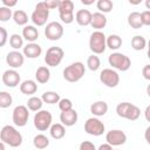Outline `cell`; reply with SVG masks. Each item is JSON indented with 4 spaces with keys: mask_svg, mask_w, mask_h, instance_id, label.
Returning <instances> with one entry per match:
<instances>
[{
    "mask_svg": "<svg viewBox=\"0 0 150 150\" xmlns=\"http://www.w3.org/2000/svg\"><path fill=\"white\" fill-rule=\"evenodd\" d=\"M0 139L5 144L12 146V148H18L22 144V135L20 131H18L12 125H4L1 131H0Z\"/></svg>",
    "mask_w": 150,
    "mask_h": 150,
    "instance_id": "obj_1",
    "label": "cell"
},
{
    "mask_svg": "<svg viewBox=\"0 0 150 150\" xmlns=\"http://www.w3.org/2000/svg\"><path fill=\"white\" fill-rule=\"evenodd\" d=\"M84 73H86V67L82 62L77 61V62H74L69 66H67L64 69H63V79L68 82H77L80 81L83 76H84Z\"/></svg>",
    "mask_w": 150,
    "mask_h": 150,
    "instance_id": "obj_2",
    "label": "cell"
},
{
    "mask_svg": "<svg viewBox=\"0 0 150 150\" xmlns=\"http://www.w3.org/2000/svg\"><path fill=\"white\" fill-rule=\"evenodd\" d=\"M89 48L95 55L103 54L107 48V38L103 32L95 30L89 38Z\"/></svg>",
    "mask_w": 150,
    "mask_h": 150,
    "instance_id": "obj_3",
    "label": "cell"
},
{
    "mask_svg": "<svg viewBox=\"0 0 150 150\" xmlns=\"http://www.w3.org/2000/svg\"><path fill=\"white\" fill-rule=\"evenodd\" d=\"M48 16H49V8H48L46 1H40V2L36 4L35 9L32 13L30 20L35 26L40 27V26L46 25Z\"/></svg>",
    "mask_w": 150,
    "mask_h": 150,
    "instance_id": "obj_4",
    "label": "cell"
},
{
    "mask_svg": "<svg viewBox=\"0 0 150 150\" xmlns=\"http://www.w3.org/2000/svg\"><path fill=\"white\" fill-rule=\"evenodd\" d=\"M108 62L114 69H117L121 71H127L131 66V61H130L129 56H127L122 53H117V52L111 53L109 55Z\"/></svg>",
    "mask_w": 150,
    "mask_h": 150,
    "instance_id": "obj_5",
    "label": "cell"
},
{
    "mask_svg": "<svg viewBox=\"0 0 150 150\" xmlns=\"http://www.w3.org/2000/svg\"><path fill=\"white\" fill-rule=\"evenodd\" d=\"M53 122V116L48 110H40L34 115V127L39 131H46L47 129H50Z\"/></svg>",
    "mask_w": 150,
    "mask_h": 150,
    "instance_id": "obj_6",
    "label": "cell"
},
{
    "mask_svg": "<svg viewBox=\"0 0 150 150\" xmlns=\"http://www.w3.org/2000/svg\"><path fill=\"white\" fill-rule=\"evenodd\" d=\"M59 15L63 23L69 25L74 21V2L71 0H62L59 5Z\"/></svg>",
    "mask_w": 150,
    "mask_h": 150,
    "instance_id": "obj_7",
    "label": "cell"
},
{
    "mask_svg": "<svg viewBox=\"0 0 150 150\" xmlns=\"http://www.w3.org/2000/svg\"><path fill=\"white\" fill-rule=\"evenodd\" d=\"M63 56H64L63 49L61 47L53 46V47L47 49L46 56H45V62L49 67H56V66H59L61 63Z\"/></svg>",
    "mask_w": 150,
    "mask_h": 150,
    "instance_id": "obj_8",
    "label": "cell"
},
{
    "mask_svg": "<svg viewBox=\"0 0 150 150\" xmlns=\"http://www.w3.org/2000/svg\"><path fill=\"white\" fill-rule=\"evenodd\" d=\"M100 81L108 88H115L120 83V75L111 68H105L100 73Z\"/></svg>",
    "mask_w": 150,
    "mask_h": 150,
    "instance_id": "obj_9",
    "label": "cell"
},
{
    "mask_svg": "<svg viewBox=\"0 0 150 150\" xmlns=\"http://www.w3.org/2000/svg\"><path fill=\"white\" fill-rule=\"evenodd\" d=\"M105 127L102 121L97 117H90L84 122V131L91 136H101L103 135Z\"/></svg>",
    "mask_w": 150,
    "mask_h": 150,
    "instance_id": "obj_10",
    "label": "cell"
},
{
    "mask_svg": "<svg viewBox=\"0 0 150 150\" xmlns=\"http://www.w3.org/2000/svg\"><path fill=\"white\" fill-rule=\"evenodd\" d=\"M45 35L50 41H57L63 35V26L57 21H52L47 23L45 28Z\"/></svg>",
    "mask_w": 150,
    "mask_h": 150,
    "instance_id": "obj_11",
    "label": "cell"
},
{
    "mask_svg": "<svg viewBox=\"0 0 150 150\" xmlns=\"http://www.w3.org/2000/svg\"><path fill=\"white\" fill-rule=\"evenodd\" d=\"M28 118H29V112L26 105H16L14 108L12 120L16 127H25L28 122Z\"/></svg>",
    "mask_w": 150,
    "mask_h": 150,
    "instance_id": "obj_12",
    "label": "cell"
},
{
    "mask_svg": "<svg viewBox=\"0 0 150 150\" xmlns=\"http://www.w3.org/2000/svg\"><path fill=\"white\" fill-rule=\"evenodd\" d=\"M105 141L108 144H110L111 146H118V145H123L127 142V135L124 134V131L118 130V129H114L107 132L105 135Z\"/></svg>",
    "mask_w": 150,
    "mask_h": 150,
    "instance_id": "obj_13",
    "label": "cell"
},
{
    "mask_svg": "<svg viewBox=\"0 0 150 150\" xmlns=\"http://www.w3.org/2000/svg\"><path fill=\"white\" fill-rule=\"evenodd\" d=\"M20 81H21L20 74L15 69H7L2 74V82H4V84L6 87L15 88L16 86L21 84Z\"/></svg>",
    "mask_w": 150,
    "mask_h": 150,
    "instance_id": "obj_14",
    "label": "cell"
},
{
    "mask_svg": "<svg viewBox=\"0 0 150 150\" xmlns=\"http://www.w3.org/2000/svg\"><path fill=\"white\" fill-rule=\"evenodd\" d=\"M6 62L13 69L20 68L25 62V55H23V53H20L18 50H12V52H9L7 54Z\"/></svg>",
    "mask_w": 150,
    "mask_h": 150,
    "instance_id": "obj_15",
    "label": "cell"
},
{
    "mask_svg": "<svg viewBox=\"0 0 150 150\" xmlns=\"http://www.w3.org/2000/svg\"><path fill=\"white\" fill-rule=\"evenodd\" d=\"M77 112L75 109H71L69 111H62L60 114V121L64 127H73L77 122Z\"/></svg>",
    "mask_w": 150,
    "mask_h": 150,
    "instance_id": "obj_16",
    "label": "cell"
},
{
    "mask_svg": "<svg viewBox=\"0 0 150 150\" xmlns=\"http://www.w3.org/2000/svg\"><path fill=\"white\" fill-rule=\"evenodd\" d=\"M42 53V48L40 45L32 42V43H27L23 47V55L28 59H36L41 55Z\"/></svg>",
    "mask_w": 150,
    "mask_h": 150,
    "instance_id": "obj_17",
    "label": "cell"
},
{
    "mask_svg": "<svg viewBox=\"0 0 150 150\" xmlns=\"http://www.w3.org/2000/svg\"><path fill=\"white\" fill-rule=\"evenodd\" d=\"M22 38L25 40L28 41V43H32V42H35L39 38V30L35 26L33 25H27L23 27L22 29Z\"/></svg>",
    "mask_w": 150,
    "mask_h": 150,
    "instance_id": "obj_18",
    "label": "cell"
},
{
    "mask_svg": "<svg viewBox=\"0 0 150 150\" xmlns=\"http://www.w3.org/2000/svg\"><path fill=\"white\" fill-rule=\"evenodd\" d=\"M93 14L88 9H80L76 12L75 20L80 26H89L91 23Z\"/></svg>",
    "mask_w": 150,
    "mask_h": 150,
    "instance_id": "obj_19",
    "label": "cell"
},
{
    "mask_svg": "<svg viewBox=\"0 0 150 150\" xmlns=\"http://www.w3.org/2000/svg\"><path fill=\"white\" fill-rule=\"evenodd\" d=\"M107 111H108V104L104 101H96L90 105V112L96 117L104 116Z\"/></svg>",
    "mask_w": 150,
    "mask_h": 150,
    "instance_id": "obj_20",
    "label": "cell"
},
{
    "mask_svg": "<svg viewBox=\"0 0 150 150\" xmlns=\"http://www.w3.org/2000/svg\"><path fill=\"white\" fill-rule=\"evenodd\" d=\"M107 25V18L103 13H100V12H96L93 14V18H91V23L90 26L96 29V30H100L102 28H104Z\"/></svg>",
    "mask_w": 150,
    "mask_h": 150,
    "instance_id": "obj_21",
    "label": "cell"
},
{
    "mask_svg": "<svg viewBox=\"0 0 150 150\" xmlns=\"http://www.w3.org/2000/svg\"><path fill=\"white\" fill-rule=\"evenodd\" d=\"M35 79L39 83L43 84V83H47L50 79V70L48 67H45V66H41L36 69L35 71Z\"/></svg>",
    "mask_w": 150,
    "mask_h": 150,
    "instance_id": "obj_22",
    "label": "cell"
},
{
    "mask_svg": "<svg viewBox=\"0 0 150 150\" xmlns=\"http://www.w3.org/2000/svg\"><path fill=\"white\" fill-rule=\"evenodd\" d=\"M38 90V84L33 80H25L20 84V91L25 95H33Z\"/></svg>",
    "mask_w": 150,
    "mask_h": 150,
    "instance_id": "obj_23",
    "label": "cell"
},
{
    "mask_svg": "<svg viewBox=\"0 0 150 150\" xmlns=\"http://www.w3.org/2000/svg\"><path fill=\"white\" fill-rule=\"evenodd\" d=\"M128 23L131 28L134 29H139L143 27V21H142V15L138 12H131L128 15Z\"/></svg>",
    "mask_w": 150,
    "mask_h": 150,
    "instance_id": "obj_24",
    "label": "cell"
},
{
    "mask_svg": "<svg viewBox=\"0 0 150 150\" xmlns=\"http://www.w3.org/2000/svg\"><path fill=\"white\" fill-rule=\"evenodd\" d=\"M49 134L54 139H61L66 135V128H64V125L62 123L52 124V127L49 129Z\"/></svg>",
    "mask_w": 150,
    "mask_h": 150,
    "instance_id": "obj_25",
    "label": "cell"
},
{
    "mask_svg": "<svg viewBox=\"0 0 150 150\" xmlns=\"http://www.w3.org/2000/svg\"><path fill=\"white\" fill-rule=\"evenodd\" d=\"M122 46V38L117 34H110L107 38V47L111 50H117Z\"/></svg>",
    "mask_w": 150,
    "mask_h": 150,
    "instance_id": "obj_26",
    "label": "cell"
},
{
    "mask_svg": "<svg viewBox=\"0 0 150 150\" xmlns=\"http://www.w3.org/2000/svg\"><path fill=\"white\" fill-rule=\"evenodd\" d=\"M33 144H34V146H35L36 149L43 150V149H46V148L49 145V139H48V137H47L46 135L39 134V135H36V136L33 138Z\"/></svg>",
    "mask_w": 150,
    "mask_h": 150,
    "instance_id": "obj_27",
    "label": "cell"
},
{
    "mask_svg": "<svg viewBox=\"0 0 150 150\" xmlns=\"http://www.w3.org/2000/svg\"><path fill=\"white\" fill-rule=\"evenodd\" d=\"M13 20L16 25L19 26H27V22H28V15L25 11L22 9H18L13 13Z\"/></svg>",
    "mask_w": 150,
    "mask_h": 150,
    "instance_id": "obj_28",
    "label": "cell"
},
{
    "mask_svg": "<svg viewBox=\"0 0 150 150\" xmlns=\"http://www.w3.org/2000/svg\"><path fill=\"white\" fill-rule=\"evenodd\" d=\"M43 103H47V104H55V103H59L60 102V95L56 93V91H45L41 96Z\"/></svg>",
    "mask_w": 150,
    "mask_h": 150,
    "instance_id": "obj_29",
    "label": "cell"
},
{
    "mask_svg": "<svg viewBox=\"0 0 150 150\" xmlns=\"http://www.w3.org/2000/svg\"><path fill=\"white\" fill-rule=\"evenodd\" d=\"M42 104H43L42 98L41 97H36V96H32L27 101V108L30 111H40L41 108H42Z\"/></svg>",
    "mask_w": 150,
    "mask_h": 150,
    "instance_id": "obj_30",
    "label": "cell"
},
{
    "mask_svg": "<svg viewBox=\"0 0 150 150\" xmlns=\"http://www.w3.org/2000/svg\"><path fill=\"white\" fill-rule=\"evenodd\" d=\"M131 47L135 50H143L146 47V40L142 35H135L131 39Z\"/></svg>",
    "mask_w": 150,
    "mask_h": 150,
    "instance_id": "obj_31",
    "label": "cell"
},
{
    "mask_svg": "<svg viewBox=\"0 0 150 150\" xmlns=\"http://www.w3.org/2000/svg\"><path fill=\"white\" fill-rule=\"evenodd\" d=\"M96 7L97 9L100 11V13H109L112 7H114V4L111 0H98L96 2Z\"/></svg>",
    "mask_w": 150,
    "mask_h": 150,
    "instance_id": "obj_32",
    "label": "cell"
},
{
    "mask_svg": "<svg viewBox=\"0 0 150 150\" xmlns=\"http://www.w3.org/2000/svg\"><path fill=\"white\" fill-rule=\"evenodd\" d=\"M9 46L16 50V49H20L23 47V38L19 34H12L9 36Z\"/></svg>",
    "mask_w": 150,
    "mask_h": 150,
    "instance_id": "obj_33",
    "label": "cell"
},
{
    "mask_svg": "<svg viewBox=\"0 0 150 150\" xmlns=\"http://www.w3.org/2000/svg\"><path fill=\"white\" fill-rule=\"evenodd\" d=\"M87 66H88V68H89L91 71H96V70L100 68V66H101V60H100V57H98L97 55H95V54L88 56V59H87Z\"/></svg>",
    "mask_w": 150,
    "mask_h": 150,
    "instance_id": "obj_34",
    "label": "cell"
},
{
    "mask_svg": "<svg viewBox=\"0 0 150 150\" xmlns=\"http://www.w3.org/2000/svg\"><path fill=\"white\" fill-rule=\"evenodd\" d=\"M12 103H13L12 95L7 91H1L0 93V108H2V109L8 108L12 105Z\"/></svg>",
    "mask_w": 150,
    "mask_h": 150,
    "instance_id": "obj_35",
    "label": "cell"
},
{
    "mask_svg": "<svg viewBox=\"0 0 150 150\" xmlns=\"http://www.w3.org/2000/svg\"><path fill=\"white\" fill-rule=\"evenodd\" d=\"M139 115H141V109H139L137 105H135V104L131 103V105H130V108H129V110H128V114H127V116H125V120L136 121V120L139 117Z\"/></svg>",
    "mask_w": 150,
    "mask_h": 150,
    "instance_id": "obj_36",
    "label": "cell"
},
{
    "mask_svg": "<svg viewBox=\"0 0 150 150\" xmlns=\"http://www.w3.org/2000/svg\"><path fill=\"white\" fill-rule=\"evenodd\" d=\"M130 105H131V103H129V102H121V103H118L117 107H116V114H117L120 117L125 118Z\"/></svg>",
    "mask_w": 150,
    "mask_h": 150,
    "instance_id": "obj_37",
    "label": "cell"
},
{
    "mask_svg": "<svg viewBox=\"0 0 150 150\" xmlns=\"http://www.w3.org/2000/svg\"><path fill=\"white\" fill-rule=\"evenodd\" d=\"M13 16V13H12V9L8 8V7H0V21L1 22H6L8 21Z\"/></svg>",
    "mask_w": 150,
    "mask_h": 150,
    "instance_id": "obj_38",
    "label": "cell"
},
{
    "mask_svg": "<svg viewBox=\"0 0 150 150\" xmlns=\"http://www.w3.org/2000/svg\"><path fill=\"white\" fill-rule=\"evenodd\" d=\"M59 108L62 111H69L73 109V103L69 98H61L60 102H59Z\"/></svg>",
    "mask_w": 150,
    "mask_h": 150,
    "instance_id": "obj_39",
    "label": "cell"
},
{
    "mask_svg": "<svg viewBox=\"0 0 150 150\" xmlns=\"http://www.w3.org/2000/svg\"><path fill=\"white\" fill-rule=\"evenodd\" d=\"M79 150H97L94 145V143H91L90 141H83L80 146H79Z\"/></svg>",
    "mask_w": 150,
    "mask_h": 150,
    "instance_id": "obj_40",
    "label": "cell"
},
{
    "mask_svg": "<svg viewBox=\"0 0 150 150\" xmlns=\"http://www.w3.org/2000/svg\"><path fill=\"white\" fill-rule=\"evenodd\" d=\"M7 30L4 27H0V47H4L7 42Z\"/></svg>",
    "mask_w": 150,
    "mask_h": 150,
    "instance_id": "obj_41",
    "label": "cell"
},
{
    "mask_svg": "<svg viewBox=\"0 0 150 150\" xmlns=\"http://www.w3.org/2000/svg\"><path fill=\"white\" fill-rule=\"evenodd\" d=\"M143 26H150V11H144L141 13Z\"/></svg>",
    "mask_w": 150,
    "mask_h": 150,
    "instance_id": "obj_42",
    "label": "cell"
},
{
    "mask_svg": "<svg viewBox=\"0 0 150 150\" xmlns=\"http://www.w3.org/2000/svg\"><path fill=\"white\" fill-rule=\"evenodd\" d=\"M142 75L145 80L150 81V64H145L142 69Z\"/></svg>",
    "mask_w": 150,
    "mask_h": 150,
    "instance_id": "obj_43",
    "label": "cell"
},
{
    "mask_svg": "<svg viewBox=\"0 0 150 150\" xmlns=\"http://www.w3.org/2000/svg\"><path fill=\"white\" fill-rule=\"evenodd\" d=\"M46 4L49 9H54V8H59L60 1L59 0H48V1H46Z\"/></svg>",
    "mask_w": 150,
    "mask_h": 150,
    "instance_id": "obj_44",
    "label": "cell"
},
{
    "mask_svg": "<svg viewBox=\"0 0 150 150\" xmlns=\"http://www.w3.org/2000/svg\"><path fill=\"white\" fill-rule=\"evenodd\" d=\"M2 5L5 7L11 8V7H14L16 5V0H2Z\"/></svg>",
    "mask_w": 150,
    "mask_h": 150,
    "instance_id": "obj_45",
    "label": "cell"
},
{
    "mask_svg": "<svg viewBox=\"0 0 150 150\" xmlns=\"http://www.w3.org/2000/svg\"><path fill=\"white\" fill-rule=\"evenodd\" d=\"M144 138L146 141V143L150 145V125L145 129V132H144Z\"/></svg>",
    "mask_w": 150,
    "mask_h": 150,
    "instance_id": "obj_46",
    "label": "cell"
},
{
    "mask_svg": "<svg viewBox=\"0 0 150 150\" xmlns=\"http://www.w3.org/2000/svg\"><path fill=\"white\" fill-rule=\"evenodd\" d=\"M97 150H114V149H112V146H111L110 144L104 143V144H101V145L98 146V149H97Z\"/></svg>",
    "mask_w": 150,
    "mask_h": 150,
    "instance_id": "obj_47",
    "label": "cell"
},
{
    "mask_svg": "<svg viewBox=\"0 0 150 150\" xmlns=\"http://www.w3.org/2000/svg\"><path fill=\"white\" fill-rule=\"evenodd\" d=\"M144 117H145V120L148 122H150V105H148L145 108V110H144Z\"/></svg>",
    "mask_w": 150,
    "mask_h": 150,
    "instance_id": "obj_48",
    "label": "cell"
},
{
    "mask_svg": "<svg viewBox=\"0 0 150 150\" xmlns=\"http://www.w3.org/2000/svg\"><path fill=\"white\" fill-rule=\"evenodd\" d=\"M81 2H82L83 5H91V4H94V0H89V1H88V0H82Z\"/></svg>",
    "mask_w": 150,
    "mask_h": 150,
    "instance_id": "obj_49",
    "label": "cell"
},
{
    "mask_svg": "<svg viewBox=\"0 0 150 150\" xmlns=\"http://www.w3.org/2000/svg\"><path fill=\"white\" fill-rule=\"evenodd\" d=\"M145 7H146L148 11H150V0H146L145 1Z\"/></svg>",
    "mask_w": 150,
    "mask_h": 150,
    "instance_id": "obj_50",
    "label": "cell"
},
{
    "mask_svg": "<svg viewBox=\"0 0 150 150\" xmlns=\"http://www.w3.org/2000/svg\"><path fill=\"white\" fill-rule=\"evenodd\" d=\"M148 57L150 59V40L148 41Z\"/></svg>",
    "mask_w": 150,
    "mask_h": 150,
    "instance_id": "obj_51",
    "label": "cell"
},
{
    "mask_svg": "<svg viewBox=\"0 0 150 150\" xmlns=\"http://www.w3.org/2000/svg\"><path fill=\"white\" fill-rule=\"evenodd\" d=\"M146 94L150 97V84H148V87H146Z\"/></svg>",
    "mask_w": 150,
    "mask_h": 150,
    "instance_id": "obj_52",
    "label": "cell"
},
{
    "mask_svg": "<svg viewBox=\"0 0 150 150\" xmlns=\"http://www.w3.org/2000/svg\"><path fill=\"white\" fill-rule=\"evenodd\" d=\"M0 149H1V150H5V143H4V142H1V144H0Z\"/></svg>",
    "mask_w": 150,
    "mask_h": 150,
    "instance_id": "obj_53",
    "label": "cell"
}]
</instances>
